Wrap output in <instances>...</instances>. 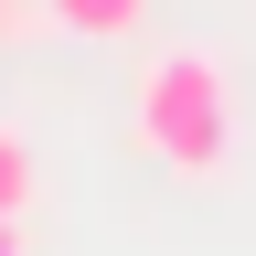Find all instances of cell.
Here are the masks:
<instances>
[{
  "label": "cell",
  "mask_w": 256,
  "mask_h": 256,
  "mask_svg": "<svg viewBox=\"0 0 256 256\" xmlns=\"http://www.w3.org/2000/svg\"><path fill=\"white\" fill-rule=\"evenodd\" d=\"M43 22H54V32H75V43H118V32H139V22H150V0H43Z\"/></svg>",
  "instance_id": "2"
},
{
  "label": "cell",
  "mask_w": 256,
  "mask_h": 256,
  "mask_svg": "<svg viewBox=\"0 0 256 256\" xmlns=\"http://www.w3.org/2000/svg\"><path fill=\"white\" fill-rule=\"evenodd\" d=\"M0 256H22V214H0Z\"/></svg>",
  "instance_id": "4"
},
{
  "label": "cell",
  "mask_w": 256,
  "mask_h": 256,
  "mask_svg": "<svg viewBox=\"0 0 256 256\" xmlns=\"http://www.w3.org/2000/svg\"><path fill=\"white\" fill-rule=\"evenodd\" d=\"M128 128L160 171L182 182H224L235 171V75L203 54V43H171L139 64V96H128Z\"/></svg>",
  "instance_id": "1"
},
{
  "label": "cell",
  "mask_w": 256,
  "mask_h": 256,
  "mask_svg": "<svg viewBox=\"0 0 256 256\" xmlns=\"http://www.w3.org/2000/svg\"><path fill=\"white\" fill-rule=\"evenodd\" d=\"M32 192H43V171H32V139H22V128H0V214H32Z\"/></svg>",
  "instance_id": "3"
},
{
  "label": "cell",
  "mask_w": 256,
  "mask_h": 256,
  "mask_svg": "<svg viewBox=\"0 0 256 256\" xmlns=\"http://www.w3.org/2000/svg\"><path fill=\"white\" fill-rule=\"evenodd\" d=\"M0 32H11V0H0Z\"/></svg>",
  "instance_id": "5"
}]
</instances>
